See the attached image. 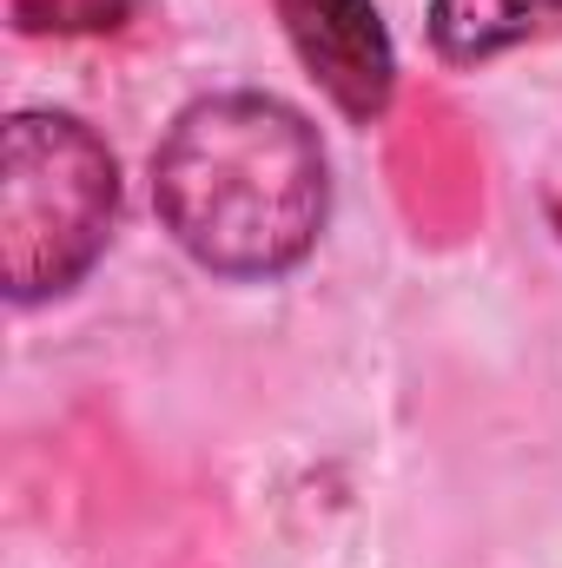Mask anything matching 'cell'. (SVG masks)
Wrapping results in <instances>:
<instances>
[{"label":"cell","instance_id":"cell-6","mask_svg":"<svg viewBox=\"0 0 562 568\" xmlns=\"http://www.w3.org/2000/svg\"><path fill=\"white\" fill-rule=\"evenodd\" d=\"M556 225H562V205H556Z\"/></svg>","mask_w":562,"mask_h":568},{"label":"cell","instance_id":"cell-1","mask_svg":"<svg viewBox=\"0 0 562 568\" xmlns=\"http://www.w3.org/2000/svg\"><path fill=\"white\" fill-rule=\"evenodd\" d=\"M152 205L212 278H284L331 212L324 140L279 93H205L152 152Z\"/></svg>","mask_w":562,"mask_h":568},{"label":"cell","instance_id":"cell-4","mask_svg":"<svg viewBox=\"0 0 562 568\" xmlns=\"http://www.w3.org/2000/svg\"><path fill=\"white\" fill-rule=\"evenodd\" d=\"M562 27V0H430V47L456 67L496 60Z\"/></svg>","mask_w":562,"mask_h":568},{"label":"cell","instance_id":"cell-3","mask_svg":"<svg viewBox=\"0 0 562 568\" xmlns=\"http://www.w3.org/2000/svg\"><path fill=\"white\" fill-rule=\"evenodd\" d=\"M279 20L304 73L331 93V106L371 126L398 93V53L378 0H279Z\"/></svg>","mask_w":562,"mask_h":568},{"label":"cell","instance_id":"cell-2","mask_svg":"<svg viewBox=\"0 0 562 568\" xmlns=\"http://www.w3.org/2000/svg\"><path fill=\"white\" fill-rule=\"evenodd\" d=\"M120 225V165L73 113H13L0 133V278L13 304L87 278Z\"/></svg>","mask_w":562,"mask_h":568},{"label":"cell","instance_id":"cell-5","mask_svg":"<svg viewBox=\"0 0 562 568\" xmlns=\"http://www.w3.org/2000/svg\"><path fill=\"white\" fill-rule=\"evenodd\" d=\"M20 33H120L133 0H7Z\"/></svg>","mask_w":562,"mask_h":568}]
</instances>
